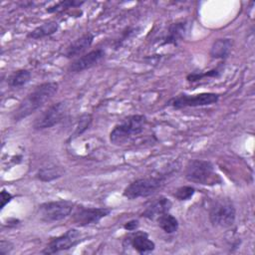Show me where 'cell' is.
Instances as JSON below:
<instances>
[{
  "label": "cell",
  "instance_id": "27",
  "mask_svg": "<svg viewBox=\"0 0 255 255\" xmlns=\"http://www.w3.org/2000/svg\"><path fill=\"white\" fill-rule=\"evenodd\" d=\"M138 225H139V222L138 220H135V219H132V220H129L128 222H126L124 224V228L127 230V231H134L138 228Z\"/></svg>",
  "mask_w": 255,
  "mask_h": 255
},
{
  "label": "cell",
  "instance_id": "11",
  "mask_svg": "<svg viewBox=\"0 0 255 255\" xmlns=\"http://www.w3.org/2000/svg\"><path fill=\"white\" fill-rule=\"evenodd\" d=\"M105 55H106V52L103 49L92 50L89 53L77 58L74 62H72L68 70L71 73L83 72L100 63L104 59Z\"/></svg>",
  "mask_w": 255,
  "mask_h": 255
},
{
  "label": "cell",
  "instance_id": "6",
  "mask_svg": "<svg viewBox=\"0 0 255 255\" xmlns=\"http://www.w3.org/2000/svg\"><path fill=\"white\" fill-rule=\"evenodd\" d=\"M75 208V203L69 200L48 201L39 205L37 214L44 222H56L68 217Z\"/></svg>",
  "mask_w": 255,
  "mask_h": 255
},
{
  "label": "cell",
  "instance_id": "22",
  "mask_svg": "<svg viewBox=\"0 0 255 255\" xmlns=\"http://www.w3.org/2000/svg\"><path fill=\"white\" fill-rule=\"evenodd\" d=\"M92 120H93V118H92V116L90 114L82 115L80 117L79 121H78V124H77L76 128H75V131H74V133L72 135V138H75V137L81 135L84 131H86L89 128V127L91 126Z\"/></svg>",
  "mask_w": 255,
  "mask_h": 255
},
{
  "label": "cell",
  "instance_id": "9",
  "mask_svg": "<svg viewBox=\"0 0 255 255\" xmlns=\"http://www.w3.org/2000/svg\"><path fill=\"white\" fill-rule=\"evenodd\" d=\"M219 100V95L215 93H201L197 95H186L181 94L172 99L167 103L168 106L179 110L183 108H195L209 106L217 103Z\"/></svg>",
  "mask_w": 255,
  "mask_h": 255
},
{
  "label": "cell",
  "instance_id": "14",
  "mask_svg": "<svg viewBox=\"0 0 255 255\" xmlns=\"http://www.w3.org/2000/svg\"><path fill=\"white\" fill-rule=\"evenodd\" d=\"M93 41H94V35L91 32H87L83 34L81 37L77 38L75 41H73L67 46V48L63 53L64 57L68 59H72L82 55L91 47V45L93 44Z\"/></svg>",
  "mask_w": 255,
  "mask_h": 255
},
{
  "label": "cell",
  "instance_id": "10",
  "mask_svg": "<svg viewBox=\"0 0 255 255\" xmlns=\"http://www.w3.org/2000/svg\"><path fill=\"white\" fill-rule=\"evenodd\" d=\"M81 233L75 228L67 230L60 236L51 238L46 247L42 250L43 254H55L60 251L68 250L80 242Z\"/></svg>",
  "mask_w": 255,
  "mask_h": 255
},
{
  "label": "cell",
  "instance_id": "20",
  "mask_svg": "<svg viewBox=\"0 0 255 255\" xmlns=\"http://www.w3.org/2000/svg\"><path fill=\"white\" fill-rule=\"evenodd\" d=\"M63 174V170L55 165L41 167L35 174L36 178L43 182H49L61 177Z\"/></svg>",
  "mask_w": 255,
  "mask_h": 255
},
{
  "label": "cell",
  "instance_id": "5",
  "mask_svg": "<svg viewBox=\"0 0 255 255\" xmlns=\"http://www.w3.org/2000/svg\"><path fill=\"white\" fill-rule=\"evenodd\" d=\"M209 221L216 227H230L236 217L235 206L228 198L215 199L209 208Z\"/></svg>",
  "mask_w": 255,
  "mask_h": 255
},
{
  "label": "cell",
  "instance_id": "16",
  "mask_svg": "<svg viewBox=\"0 0 255 255\" xmlns=\"http://www.w3.org/2000/svg\"><path fill=\"white\" fill-rule=\"evenodd\" d=\"M232 40L228 38L217 39L213 42L210 49V56L213 59H226L232 49Z\"/></svg>",
  "mask_w": 255,
  "mask_h": 255
},
{
  "label": "cell",
  "instance_id": "7",
  "mask_svg": "<svg viewBox=\"0 0 255 255\" xmlns=\"http://www.w3.org/2000/svg\"><path fill=\"white\" fill-rule=\"evenodd\" d=\"M68 109V103L65 101L58 102L50 106L46 111H44L35 119L33 123V128L35 130H43L58 125L66 118Z\"/></svg>",
  "mask_w": 255,
  "mask_h": 255
},
{
  "label": "cell",
  "instance_id": "17",
  "mask_svg": "<svg viewBox=\"0 0 255 255\" xmlns=\"http://www.w3.org/2000/svg\"><path fill=\"white\" fill-rule=\"evenodd\" d=\"M59 29V24L56 21H49L46 23H43L42 25L36 27L34 30L30 31L27 34V38L29 39H42L47 36H51L54 33H56Z\"/></svg>",
  "mask_w": 255,
  "mask_h": 255
},
{
  "label": "cell",
  "instance_id": "2",
  "mask_svg": "<svg viewBox=\"0 0 255 255\" xmlns=\"http://www.w3.org/2000/svg\"><path fill=\"white\" fill-rule=\"evenodd\" d=\"M146 124L143 115H131L123 119L110 132V140L114 144H123L131 137L141 133Z\"/></svg>",
  "mask_w": 255,
  "mask_h": 255
},
{
  "label": "cell",
  "instance_id": "24",
  "mask_svg": "<svg viewBox=\"0 0 255 255\" xmlns=\"http://www.w3.org/2000/svg\"><path fill=\"white\" fill-rule=\"evenodd\" d=\"M221 72L218 70V69H212V70H209L207 71L206 73H192V74H189L187 77H186V80L189 81V82H196V81H199L201 80L202 78H205V77H209V78H218L220 76Z\"/></svg>",
  "mask_w": 255,
  "mask_h": 255
},
{
  "label": "cell",
  "instance_id": "23",
  "mask_svg": "<svg viewBox=\"0 0 255 255\" xmlns=\"http://www.w3.org/2000/svg\"><path fill=\"white\" fill-rule=\"evenodd\" d=\"M195 193V189L194 187L190 186V185H184V186H180L178 187L175 192L173 193V196L180 201L183 200H188L190 199Z\"/></svg>",
  "mask_w": 255,
  "mask_h": 255
},
{
  "label": "cell",
  "instance_id": "8",
  "mask_svg": "<svg viewBox=\"0 0 255 255\" xmlns=\"http://www.w3.org/2000/svg\"><path fill=\"white\" fill-rule=\"evenodd\" d=\"M111 208L108 207H87L78 205L74 208L71 221L80 227H85L99 223L104 217L111 213Z\"/></svg>",
  "mask_w": 255,
  "mask_h": 255
},
{
  "label": "cell",
  "instance_id": "19",
  "mask_svg": "<svg viewBox=\"0 0 255 255\" xmlns=\"http://www.w3.org/2000/svg\"><path fill=\"white\" fill-rule=\"evenodd\" d=\"M156 221H157L158 226L165 233H168V234L176 232L178 229V226H179L178 220L173 215H171L169 212L163 213L162 215L158 216L156 218Z\"/></svg>",
  "mask_w": 255,
  "mask_h": 255
},
{
  "label": "cell",
  "instance_id": "25",
  "mask_svg": "<svg viewBox=\"0 0 255 255\" xmlns=\"http://www.w3.org/2000/svg\"><path fill=\"white\" fill-rule=\"evenodd\" d=\"M13 249V244L8 241V240H4L2 239L0 242V254L1 255H6L9 254Z\"/></svg>",
  "mask_w": 255,
  "mask_h": 255
},
{
  "label": "cell",
  "instance_id": "15",
  "mask_svg": "<svg viewBox=\"0 0 255 255\" xmlns=\"http://www.w3.org/2000/svg\"><path fill=\"white\" fill-rule=\"evenodd\" d=\"M172 206V202L164 196H160L154 200H152L142 211L141 216L150 220L156 219L158 216L166 213L170 210Z\"/></svg>",
  "mask_w": 255,
  "mask_h": 255
},
{
  "label": "cell",
  "instance_id": "3",
  "mask_svg": "<svg viewBox=\"0 0 255 255\" xmlns=\"http://www.w3.org/2000/svg\"><path fill=\"white\" fill-rule=\"evenodd\" d=\"M185 178L190 182L202 185L221 183V178L215 172L212 162L204 159L189 160L185 167Z\"/></svg>",
  "mask_w": 255,
  "mask_h": 255
},
{
  "label": "cell",
  "instance_id": "18",
  "mask_svg": "<svg viewBox=\"0 0 255 255\" xmlns=\"http://www.w3.org/2000/svg\"><path fill=\"white\" fill-rule=\"evenodd\" d=\"M31 79V72L26 69H20L13 72L7 78V84L11 88H21L25 86Z\"/></svg>",
  "mask_w": 255,
  "mask_h": 255
},
{
  "label": "cell",
  "instance_id": "12",
  "mask_svg": "<svg viewBox=\"0 0 255 255\" xmlns=\"http://www.w3.org/2000/svg\"><path fill=\"white\" fill-rule=\"evenodd\" d=\"M125 246H131L136 252L143 254L154 250L155 244L143 231H131L124 240Z\"/></svg>",
  "mask_w": 255,
  "mask_h": 255
},
{
  "label": "cell",
  "instance_id": "26",
  "mask_svg": "<svg viewBox=\"0 0 255 255\" xmlns=\"http://www.w3.org/2000/svg\"><path fill=\"white\" fill-rule=\"evenodd\" d=\"M12 198H13V195H12L10 192H8V191H6L5 189H3V190L1 191V209H3V208L5 207V205H6L8 202L11 201Z\"/></svg>",
  "mask_w": 255,
  "mask_h": 255
},
{
  "label": "cell",
  "instance_id": "4",
  "mask_svg": "<svg viewBox=\"0 0 255 255\" xmlns=\"http://www.w3.org/2000/svg\"><path fill=\"white\" fill-rule=\"evenodd\" d=\"M164 175L148 176L135 179L130 182L123 191V195L130 200L147 197L159 191L165 184Z\"/></svg>",
  "mask_w": 255,
  "mask_h": 255
},
{
  "label": "cell",
  "instance_id": "13",
  "mask_svg": "<svg viewBox=\"0 0 255 255\" xmlns=\"http://www.w3.org/2000/svg\"><path fill=\"white\" fill-rule=\"evenodd\" d=\"M188 25L189 23L186 20L170 24L166 32L159 39V46L177 45L185 37L188 31Z\"/></svg>",
  "mask_w": 255,
  "mask_h": 255
},
{
  "label": "cell",
  "instance_id": "21",
  "mask_svg": "<svg viewBox=\"0 0 255 255\" xmlns=\"http://www.w3.org/2000/svg\"><path fill=\"white\" fill-rule=\"evenodd\" d=\"M85 2L84 1H77V0H64L55 3L53 6H50L46 9L48 13H57L61 12L63 10H66L68 8H75V7H80L83 5Z\"/></svg>",
  "mask_w": 255,
  "mask_h": 255
},
{
  "label": "cell",
  "instance_id": "1",
  "mask_svg": "<svg viewBox=\"0 0 255 255\" xmlns=\"http://www.w3.org/2000/svg\"><path fill=\"white\" fill-rule=\"evenodd\" d=\"M58 89L59 84L57 82H46L37 86L22 100L18 108L14 111L13 120L19 122L35 113L54 97Z\"/></svg>",
  "mask_w": 255,
  "mask_h": 255
}]
</instances>
